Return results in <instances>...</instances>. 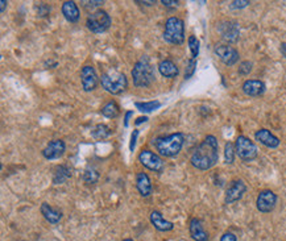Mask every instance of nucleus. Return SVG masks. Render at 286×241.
<instances>
[{
	"mask_svg": "<svg viewBox=\"0 0 286 241\" xmlns=\"http://www.w3.org/2000/svg\"><path fill=\"white\" fill-rule=\"evenodd\" d=\"M164 40L169 44L181 45L185 41V24L180 17L172 16L166 20Z\"/></svg>",
	"mask_w": 286,
	"mask_h": 241,
	"instance_id": "5",
	"label": "nucleus"
},
{
	"mask_svg": "<svg viewBox=\"0 0 286 241\" xmlns=\"http://www.w3.org/2000/svg\"><path fill=\"white\" fill-rule=\"evenodd\" d=\"M37 12H38V16H41V17H44V16H48L49 15V12H50V7L45 3H40L38 4V7H37Z\"/></svg>",
	"mask_w": 286,
	"mask_h": 241,
	"instance_id": "32",
	"label": "nucleus"
},
{
	"mask_svg": "<svg viewBox=\"0 0 286 241\" xmlns=\"http://www.w3.org/2000/svg\"><path fill=\"white\" fill-rule=\"evenodd\" d=\"M255 139L256 141H259L260 144H263L264 147L271 148V149H275L280 145V139L279 137H276L271 131H268V129H259L256 133H255Z\"/></svg>",
	"mask_w": 286,
	"mask_h": 241,
	"instance_id": "16",
	"label": "nucleus"
},
{
	"mask_svg": "<svg viewBox=\"0 0 286 241\" xmlns=\"http://www.w3.org/2000/svg\"><path fill=\"white\" fill-rule=\"evenodd\" d=\"M83 7L87 8V9H90V8H96L99 5H102L103 0H94V1H82Z\"/></svg>",
	"mask_w": 286,
	"mask_h": 241,
	"instance_id": "34",
	"label": "nucleus"
},
{
	"mask_svg": "<svg viewBox=\"0 0 286 241\" xmlns=\"http://www.w3.org/2000/svg\"><path fill=\"white\" fill-rule=\"evenodd\" d=\"M281 53L284 54V57H286V44H281Z\"/></svg>",
	"mask_w": 286,
	"mask_h": 241,
	"instance_id": "42",
	"label": "nucleus"
},
{
	"mask_svg": "<svg viewBox=\"0 0 286 241\" xmlns=\"http://www.w3.org/2000/svg\"><path fill=\"white\" fill-rule=\"evenodd\" d=\"M139 161L144 167H147V169L152 170L155 173H162L164 169H165V163H164L161 157L153 153L152 151H148V149L140 152Z\"/></svg>",
	"mask_w": 286,
	"mask_h": 241,
	"instance_id": "8",
	"label": "nucleus"
},
{
	"mask_svg": "<svg viewBox=\"0 0 286 241\" xmlns=\"http://www.w3.org/2000/svg\"><path fill=\"white\" fill-rule=\"evenodd\" d=\"M196 69V60H190L189 61L188 66H186V70H185V80H189V78H191L194 76V73H195Z\"/></svg>",
	"mask_w": 286,
	"mask_h": 241,
	"instance_id": "30",
	"label": "nucleus"
},
{
	"mask_svg": "<svg viewBox=\"0 0 286 241\" xmlns=\"http://www.w3.org/2000/svg\"><path fill=\"white\" fill-rule=\"evenodd\" d=\"M81 82H82L83 91H86V92L94 91L96 88L98 76H96V72L93 66H90V65L83 66L82 70H81Z\"/></svg>",
	"mask_w": 286,
	"mask_h": 241,
	"instance_id": "10",
	"label": "nucleus"
},
{
	"mask_svg": "<svg viewBox=\"0 0 286 241\" xmlns=\"http://www.w3.org/2000/svg\"><path fill=\"white\" fill-rule=\"evenodd\" d=\"M149 219H151V223L153 224V227L157 231H160V232H170V231L174 230L173 223L166 220L164 218V215L160 211H152Z\"/></svg>",
	"mask_w": 286,
	"mask_h": 241,
	"instance_id": "17",
	"label": "nucleus"
},
{
	"mask_svg": "<svg viewBox=\"0 0 286 241\" xmlns=\"http://www.w3.org/2000/svg\"><path fill=\"white\" fill-rule=\"evenodd\" d=\"M136 187L139 190L140 195L144 196V198L151 195L153 187H152L151 178L147 173H144V171L137 173V175H136Z\"/></svg>",
	"mask_w": 286,
	"mask_h": 241,
	"instance_id": "18",
	"label": "nucleus"
},
{
	"mask_svg": "<svg viewBox=\"0 0 286 241\" xmlns=\"http://www.w3.org/2000/svg\"><path fill=\"white\" fill-rule=\"evenodd\" d=\"M40 211H41L42 216L45 218L46 222H49L50 224H57L62 219V212L60 210H57V208H53L48 203H42Z\"/></svg>",
	"mask_w": 286,
	"mask_h": 241,
	"instance_id": "21",
	"label": "nucleus"
},
{
	"mask_svg": "<svg viewBox=\"0 0 286 241\" xmlns=\"http://www.w3.org/2000/svg\"><path fill=\"white\" fill-rule=\"evenodd\" d=\"M219 160V145L216 137L212 135L207 136L202 143L196 147L191 155L190 162L198 170H208L216 165Z\"/></svg>",
	"mask_w": 286,
	"mask_h": 241,
	"instance_id": "1",
	"label": "nucleus"
},
{
	"mask_svg": "<svg viewBox=\"0 0 286 241\" xmlns=\"http://www.w3.org/2000/svg\"><path fill=\"white\" fill-rule=\"evenodd\" d=\"M86 25L93 33H104L105 30H108V28L111 27V17L105 11L98 9L89 15Z\"/></svg>",
	"mask_w": 286,
	"mask_h": 241,
	"instance_id": "6",
	"label": "nucleus"
},
{
	"mask_svg": "<svg viewBox=\"0 0 286 241\" xmlns=\"http://www.w3.org/2000/svg\"><path fill=\"white\" fill-rule=\"evenodd\" d=\"M189 231H190V236L194 241H208V238H210L207 232L204 231L199 219H191Z\"/></svg>",
	"mask_w": 286,
	"mask_h": 241,
	"instance_id": "19",
	"label": "nucleus"
},
{
	"mask_svg": "<svg viewBox=\"0 0 286 241\" xmlns=\"http://www.w3.org/2000/svg\"><path fill=\"white\" fill-rule=\"evenodd\" d=\"M62 15L69 23H78L79 17H81V12L79 8L74 1H65L62 4Z\"/></svg>",
	"mask_w": 286,
	"mask_h": 241,
	"instance_id": "20",
	"label": "nucleus"
},
{
	"mask_svg": "<svg viewBox=\"0 0 286 241\" xmlns=\"http://www.w3.org/2000/svg\"><path fill=\"white\" fill-rule=\"evenodd\" d=\"M249 4L248 0H241V1H232L230 7L232 9H241V8H245Z\"/></svg>",
	"mask_w": 286,
	"mask_h": 241,
	"instance_id": "35",
	"label": "nucleus"
},
{
	"mask_svg": "<svg viewBox=\"0 0 286 241\" xmlns=\"http://www.w3.org/2000/svg\"><path fill=\"white\" fill-rule=\"evenodd\" d=\"M185 143V135L181 132L172 133L169 136H162L153 140L156 149L162 157L172 159L181 152Z\"/></svg>",
	"mask_w": 286,
	"mask_h": 241,
	"instance_id": "3",
	"label": "nucleus"
},
{
	"mask_svg": "<svg viewBox=\"0 0 286 241\" xmlns=\"http://www.w3.org/2000/svg\"><path fill=\"white\" fill-rule=\"evenodd\" d=\"M235 155H236V149L232 143H226L224 145V161L226 163H232L235 161Z\"/></svg>",
	"mask_w": 286,
	"mask_h": 241,
	"instance_id": "28",
	"label": "nucleus"
},
{
	"mask_svg": "<svg viewBox=\"0 0 286 241\" xmlns=\"http://www.w3.org/2000/svg\"><path fill=\"white\" fill-rule=\"evenodd\" d=\"M111 133H112L111 128L105 124H98L93 131H91V136H93L95 140L107 139V137L111 136Z\"/></svg>",
	"mask_w": 286,
	"mask_h": 241,
	"instance_id": "25",
	"label": "nucleus"
},
{
	"mask_svg": "<svg viewBox=\"0 0 286 241\" xmlns=\"http://www.w3.org/2000/svg\"><path fill=\"white\" fill-rule=\"evenodd\" d=\"M243 92L248 96H260L265 92L267 87L263 80H248L243 83Z\"/></svg>",
	"mask_w": 286,
	"mask_h": 241,
	"instance_id": "15",
	"label": "nucleus"
},
{
	"mask_svg": "<svg viewBox=\"0 0 286 241\" xmlns=\"http://www.w3.org/2000/svg\"><path fill=\"white\" fill-rule=\"evenodd\" d=\"M189 48H190V52H191V58L195 60L198 54H199V40L195 36L189 37Z\"/></svg>",
	"mask_w": 286,
	"mask_h": 241,
	"instance_id": "29",
	"label": "nucleus"
},
{
	"mask_svg": "<svg viewBox=\"0 0 286 241\" xmlns=\"http://www.w3.org/2000/svg\"><path fill=\"white\" fill-rule=\"evenodd\" d=\"M161 106H162V103L158 102V100H151V102H144V103H140V102L135 103L136 108L139 109V111H141V112H145V113L153 112V111L158 109Z\"/></svg>",
	"mask_w": 286,
	"mask_h": 241,
	"instance_id": "27",
	"label": "nucleus"
},
{
	"mask_svg": "<svg viewBox=\"0 0 286 241\" xmlns=\"http://www.w3.org/2000/svg\"><path fill=\"white\" fill-rule=\"evenodd\" d=\"M123 241H133V240H132V239H124Z\"/></svg>",
	"mask_w": 286,
	"mask_h": 241,
	"instance_id": "43",
	"label": "nucleus"
},
{
	"mask_svg": "<svg viewBox=\"0 0 286 241\" xmlns=\"http://www.w3.org/2000/svg\"><path fill=\"white\" fill-rule=\"evenodd\" d=\"M245 191H247V186H245L244 181H241V179L232 181L226 190V203H235L237 200H240Z\"/></svg>",
	"mask_w": 286,
	"mask_h": 241,
	"instance_id": "13",
	"label": "nucleus"
},
{
	"mask_svg": "<svg viewBox=\"0 0 286 241\" xmlns=\"http://www.w3.org/2000/svg\"><path fill=\"white\" fill-rule=\"evenodd\" d=\"M133 115V111H127L125 112V117H124V127L127 128L129 124V119H131V116Z\"/></svg>",
	"mask_w": 286,
	"mask_h": 241,
	"instance_id": "38",
	"label": "nucleus"
},
{
	"mask_svg": "<svg viewBox=\"0 0 286 241\" xmlns=\"http://www.w3.org/2000/svg\"><path fill=\"white\" fill-rule=\"evenodd\" d=\"M253 65L252 62H249V61H244V62H241L240 68H239V74L241 76H248L249 73L252 72Z\"/></svg>",
	"mask_w": 286,
	"mask_h": 241,
	"instance_id": "31",
	"label": "nucleus"
},
{
	"mask_svg": "<svg viewBox=\"0 0 286 241\" xmlns=\"http://www.w3.org/2000/svg\"><path fill=\"white\" fill-rule=\"evenodd\" d=\"M72 178V169L68 165H60L56 169V173L53 175V183L54 185H62Z\"/></svg>",
	"mask_w": 286,
	"mask_h": 241,
	"instance_id": "23",
	"label": "nucleus"
},
{
	"mask_svg": "<svg viewBox=\"0 0 286 241\" xmlns=\"http://www.w3.org/2000/svg\"><path fill=\"white\" fill-rule=\"evenodd\" d=\"M66 152V145L62 140H53L50 141L42 151V156L46 160H58L65 155Z\"/></svg>",
	"mask_w": 286,
	"mask_h": 241,
	"instance_id": "14",
	"label": "nucleus"
},
{
	"mask_svg": "<svg viewBox=\"0 0 286 241\" xmlns=\"http://www.w3.org/2000/svg\"><path fill=\"white\" fill-rule=\"evenodd\" d=\"M137 137H139V131H137V129H135V131L132 132V135H131V141H129V151H131V152L135 151L136 141H137Z\"/></svg>",
	"mask_w": 286,
	"mask_h": 241,
	"instance_id": "33",
	"label": "nucleus"
},
{
	"mask_svg": "<svg viewBox=\"0 0 286 241\" xmlns=\"http://www.w3.org/2000/svg\"><path fill=\"white\" fill-rule=\"evenodd\" d=\"M100 112L104 117H108V119H115V117L119 116V113H120V108L117 106L115 102H108L105 103L104 106L102 107L100 109Z\"/></svg>",
	"mask_w": 286,
	"mask_h": 241,
	"instance_id": "24",
	"label": "nucleus"
},
{
	"mask_svg": "<svg viewBox=\"0 0 286 241\" xmlns=\"http://www.w3.org/2000/svg\"><path fill=\"white\" fill-rule=\"evenodd\" d=\"M0 4H1V8H0V12L3 13L4 9H5V5H7V0H1V1H0Z\"/></svg>",
	"mask_w": 286,
	"mask_h": 241,
	"instance_id": "41",
	"label": "nucleus"
},
{
	"mask_svg": "<svg viewBox=\"0 0 286 241\" xmlns=\"http://www.w3.org/2000/svg\"><path fill=\"white\" fill-rule=\"evenodd\" d=\"M161 3L164 4L165 7H177L178 4H180L178 1H174V0H162Z\"/></svg>",
	"mask_w": 286,
	"mask_h": 241,
	"instance_id": "37",
	"label": "nucleus"
},
{
	"mask_svg": "<svg viewBox=\"0 0 286 241\" xmlns=\"http://www.w3.org/2000/svg\"><path fill=\"white\" fill-rule=\"evenodd\" d=\"M235 149H236V155L239 159L243 160L244 162H251L256 159L259 155V149H257L256 144L251 141L248 137L245 136H239L235 143Z\"/></svg>",
	"mask_w": 286,
	"mask_h": 241,
	"instance_id": "7",
	"label": "nucleus"
},
{
	"mask_svg": "<svg viewBox=\"0 0 286 241\" xmlns=\"http://www.w3.org/2000/svg\"><path fill=\"white\" fill-rule=\"evenodd\" d=\"M23 241H25V240H23Z\"/></svg>",
	"mask_w": 286,
	"mask_h": 241,
	"instance_id": "44",
	"label": "nucleus"
},
{
	"mask_svg": "<svg viewBox=\"0 0 286 241\" xmlns=\"http://www.w3.org/2000/svg\"><path fill=\"white\" fill-rule=\"evenodd\" d=\"M131 74L133 84L136 87H141V88H147V87L152 86V83L156 80L155 68L147 56H143L136 62Z\"/></svg>",
	"mask_w": 286,
	"mask_h": 241,
	"instance_id": "2",
	"label": "nucleus"
},
{
	"mask_svg": "<svg viewBox=\"0 0 286 241\" xmlns=\"http://www.w3.org/2000/svg\"><path fill=\"white\" fill-rule=\"evenodd\" d=\"M57 65H58V62H57V61L49 60V61H46L45 62V66H49V69L57 68Z\"/></svg>",
	"mask_w": 286,
	"mask_h": 241,
	"instance_id": "40",
	"label": "nucleus"
},
{
	"mask_svg": "<svg viewBox=\"0 0 286 241\" xmlns=\"http://www.w3.org/2000/svg\"><path fill=\"white\" fill-rule=\"evenodd\" d=\"M277 203V195L272 190H263L257 196V210L263 214H268L275 210Z\"/></svg>",
	"mask_w": 286,
	"mask_h": 241,
	"instance_id": "9",
	"label": "nucleus"
},
{
	"mask_svg": "<svg viewBox=\"0 0 286 241\" xmlns=\"http://www.w3.org/2000/svg\"><path fill=\"white\" fill-rule=\"evenodd\" d=\"M220 241H237V239L232 232H226V234L220 238Z\"/></svg>",
	"mask_w": 286,
	"mask_h": 241,
	"instance_id": "36",
	"label": "nucleus"
},
{
	"mask_svg": "<svg viewBox=\"0 0 286 241\" xmlns=\"http://www.w3.org/2000/svg\"><path fill=\"white\" fill-rule=\"evenodd\" d=\"M218 29L224 41L230 42V44H235L239 40L240 30H239V25L235 21H222V23L219 24Z\"/></svg>",
	"mask_w": 286,
	"mask_h": 241,
	"instance_id": "12",
	"label": "nucleus"
},
{
	"mask_svg": "<svg viewBox=\"0 0 286 241\" xmlns=\"http://www.w3.org/2000/svg\"><path fill=\"white\" fill-rule=\"evenodd\" d=\"M215 54L219 57V60L227 66H234L239 61V52L235 48L228 45H216L214 49Z\"/></svg>",
	"mask_w": 286,
	"mask_h": 241,
	"instance_id": "11",
	"label": "nucleus"
},
{
	"mask_svg": "<svg viewBox=\"0 0 286 241\" xmlns=\"http://www.w3.org/2000/svg\"><path fill=\"white\" fill-rule=\"evenodd\" d=\"M149 120L147 116H140V117H137V120L135 121V124L136 125H140V124H143V123H147V121Z\"/></svg>",
	"mask_w": 286,
	"mask_h": 241,
	"instance_id": "39",
	"label": "nucleus"
},
{
	"mask_svg": "<svg viewBox=\"0 0 286 241\" xmlns=\"http://www.w3.org/2000/svg\"><path fill=\"white\" fill-rule=\"evenodd\" d=\"M82 178L83 182H85L86 185H95V183L99 181L98 170L93 167V166H89V167H86V170L83 171Z\"/></svg>",
	"mask_w": 286,
	"mask_h": 241,
	"instance_id": "26",
	"label": "nucleus"
},
{
	"mask_svg": "<svg viewBox=\"0 0 286 241\" xmlns=\"http://www.w3.org/2000/svg\"><path fill=\"white\" fill-rule=\"evenodd\" d=\"M100 83H102L103 88L112 95L123 94L128 87L127 77L115 69H109L105 73H103L102 77H100Z\"/></svg>",
	"mask_w": 286,
	"mask_h": 241,
	"instance_id": "4",
	"label": "nucleus"
},
{
	"mask_svg": "<svg viewBox=\"0 0 286 241\" xmlns=\"http://www.w3.org/2000/svg\"><path fill=\"white\" fill-rule=\"evenodd\" d=\"M158 70L161 73L162 77L165 78H176L180 74L177 65L174 64L172 60H162L158 64Z\"/></svg>",
	"mask_w": 286,
	"mask_h": 241,
	"instance_id": "22",
	"label": "nucleus"
}]
</instances>
